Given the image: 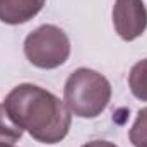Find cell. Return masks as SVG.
<instances>
[{"mask_svg": "<svg viewBox=\"0 0 147 147\" xmlns=\"http://www.w3.org/2000/svg\"><path fill=\"white\" fill-rule=\"evenodd\" d=\"M3 106L36 142L53 146L69 135L72 113L58 96L41 86L29 82L16 86L5 96Z\"/></svg>", "mask_w": 147, "mask_h": 147, "instance_id": "obj_1", "label": "cell"}, {"mask_svg": "<svg viewBox=\"0 0 147 147\" xmlns=\"http://www.w3.org/2000/svg\"><path fill=\"white\" fill-rule=\"evenodd\" d=\"M111 101V84L103 74L80 67L63 86V103L79 118H98Z\"/></svg>", "mask_w": 147, "mask_h": 147, "instance_id": "obj_2", "label": "cell"}, {"mask_svg": "<svg viewBox=\"0 0 147 147\" xmlns=\"http://www.w3.org/2000/svg\"><path fill=\"white\" fill-rule=\"evenodd\" d=\"M70 39L55 24H43L24 39V55L31 65L43 70L62 67L70 57Z\"/></svg>", "mask_w": 147, "mask_h": 147, "instance_id": "obj_3", "label": "cell"}, {"mask_svg": "<svg viewBox=\"0 0 147 147\" xmlns=\"http://www.w3.org/2000/svg\"><path fill=\"white\" fill-rule=\"evenodd\" d=\"M113 26L123 41H134L147 29V9L142 0H115Z\"/></svg>", "mask_w": 147, "mask_h": 147, "instance_id": "obj_4", "label": "cell"}, {"mask_svg": "<svg viewBox=\"0 0 147 147\" xmlns=\"http://www.w3.org/2000/svg\"><path fill=\"white\" fill-rule=\"evenodd\" d=\"M46 0H0V22L19 26L36 17Z\"/></svg>", "mask_w": 147, "mask_h": 147, "instance_id": "obj_5", "label": "cell"}, {"mask_svg": "<svg viewBox=\"0 0 147 147\" xmlns=\"http://www.w3.org/2000/svg\"><path fill=\"white\" fill-rule=\"evenodd\" d=\"M128 87L132 94L147 103V58L139 60L128 74Z\"/></svg>", "mask_w": 147, "mask_h": 147, "instance_id": "obj_6", "label": "cell"}, {"mask_svg": "<svg viewBox=\"0 0 147 147\" xmlns=\"http://www.w3.org/2000/svg\"><path fill=\"white\" fill-rule=\"evenodd\" d=\"M22 134L24 130L14 121V118L3 106V103H0V144L14 146L16 142L21 140Z\"/></svg>", "mask_w": 147, "mask_h": 147, "instance_id": "obj_7", "label": "cell"}, {"mask_svg": "<svg viewBox=\"0 0 147 147\" xmlns=\"http://www.w3.org/2000/svg\"><path fill=\"white\" fill-rule=\"evenodd\" d=\"M128 139L134 147H147V108L137 113V118L128 132Z\"/></svg>", "mask_w": 147, "mask_h": 147, "instance_id": "obj_8", "label": "cell"}, {"mask_svg": "<svg viewBox=\"0 0 147 147\" xmlns=\"http://www.w3.org/2000/svg\"><path fill=\"white\" fill-rule=\"evenodd\" d=\"M80 147H118V146L110 142V140H91V142H87V144H84Z\"/></svg>", "mask_w": 147, "mask_h": 147, "instance_id": "obj_9", "label": "cell"}, {"mask_svg": "<svg viewBox=\"0 0 147 147\" xmlns=\"http://www.w3.org/2000/svg\"><path fill=\"white\" fill-rule=\"evenodd\" d=\"M0 147H16V146H9V144H0Z\"/></svg>", "mask_w": 147, "mask_h": 147, "instance_id": "obj_10", "label": "cell"}]
</instances>
